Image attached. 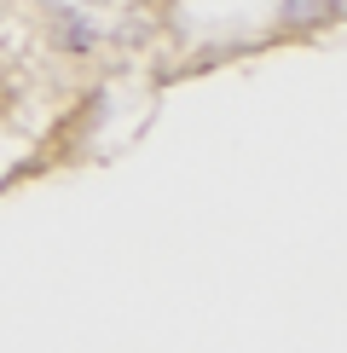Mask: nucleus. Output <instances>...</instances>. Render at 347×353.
<instances>
[{"label": "nucleus", "mask_w": 347, "mask_h": 353, "mask_svg": "<svg viewBox=\"0 0 347 353\" xmlns=\"http://www.w3.org/2000/svg\"><path fill=\"white\" fill-rule=\"evenodd\" d=\"M330 0H295V18H324Z\"/></svg>", "instance_id": "nucleus-1"}]
</instances>
